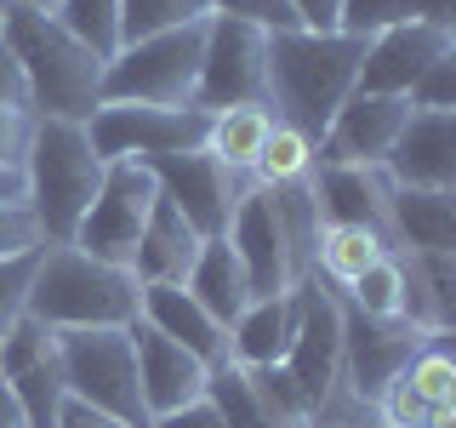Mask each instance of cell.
I'll list each match as a JSON object with an SVG mask.
<instances>
[{
  "instance_id": "obj_1",
  "label": "cell",
  "mask_w": 456,
  "mask_h": 428,
  "mask_svg": "<svg viewBox=\"0 0 456 428\" xmlns=\"http://www.w3.org/2000/svg\"><path fill=\"white\" fill-rule=\"evenodd\" d=\"M360 63H365V40L342 35V29H331V35H314V29L268 35V109H274V120L320 143L331 114L360 86Z\"/></svg>"
},
{
  "instance_id": "obj_2",
  "label": "cell",
  "mask_w": 456,
  "mask_h": 428,
  "mask_svg": "<svg viewBox=\"0 0 456 428\" xmlns=\"http://www.w3.org/2000/svg\"><path fill=\"white\" fill-rule=\"evenodd\" d=\"M12 57L28 80V114L35 120H92L103 109V57L80 46L52 12L35 6H6L0 18Z\"/></svg>"
},
{
  "instance_id": "obj_3",
  "label": "cell",
  "mask_w": 456,
  "mask_h": 428,
  "mask_svg": "<svg viewBox=\"0 0 456 428\" xmlns=\"http://www.w3.org/2000/svg\"><path fill=\"white\" fill-rule=\"evenodd\" d=\"M142 309V285L132 268H114L86 257L80 246H46L28 285V314L52 332H103V325H132Z\"/></svg>"
},
{
  "instance_id": "obj_4",
  "label": "cell",
  "mask_w": 456,
  "mask_h": 428,
  "mask_svg": "<svg viewBox=\"0 0 456 428\" xmlns=\"http://www.w3.org/2000/svg\"><path fill=\"white\" fill-rule=\"evenodd\" d=\"M103 154L92 149L80 120H35V137H28V160H23V183L35 211L40 240L46 246H69L75 228L86 218V206L103 189Z\"/></svg>"
},
{
  "instance_id": "obj_5",
  "label": "cell",
  "mask_w": 456,
  "mask_h": 428,
  "mask_svg": "<svg viewBox=\"0 0 456 428\" xmlns=\"http://www.w3.org/2000/svg\"><path fill=\"white\" fill-rule=\"evenodd\" d=\"M206 18L120 46L103 63V103H194L200 52H206Z\"/></svg>"
},
{
  "instance_id": "obj_6",
  "label": "cell",
  "mask_w": 456,
  "mask_h": 428,
  "mask_svg": "<svg viewBox=\"0 0 456 428\" xmlns=\"http://www.w3.org/2000/svg\"><path fill=\"white\" fill-rule=\"evenodd\" d=\"M57 366H63L69 399L120 417L132 428H154L149 406L137 389V354L126 325H103V332H57Z\"/></svg>"
},
{
  "instance_id": "obj_7",
  "label": "cell",
  "mask_w": 456,
  "mask_h": 428,
  "mask_svg": "<svg viewBox=\"0 0 456 428\" xmlns=\"http://www.w3.org/2000/svg\"><path fill=\"white\" fill-rule=\"evenodd\" d=\"M86 137L103 160H166V154L206 149L211 114L194 103H103L86 120Z\"/></svg>"
},
{
  "instance_id": "obj_8",
  "label": "cell",
  "mask_w": 456,
  "mask_h": 428,
  "mask_svg": "<svg viewBox=\"0 0 456 428\" xmlns=\"http://www.w3.org/2000/svg\"><path fill=\"white\" fill-rule=\"evenodd\" d=\"M280 366L291 371L314 417L342 394V309L320 285V275H303L291 285V337H285Z\"/></svg>"
},
{
  "instance_id": "obj_9",
  "label": "cell",
  "mask_w": 456,
  "mask_h": 428,
  "mask_svg": "<svg viewBox=\"0 0 456 428\" xmlns=\"http://www.w3.org/2000/svg\"><path fill=\"white\" fill-rule=\"evenodd\" d=\"M194 109H268V29L240 18H206V52H200Z\"/></svg>"
},
{
  "instance_id": "obj_10",
  "label": "cell",
  "mask_w": 456,
  "mask_h": 428,
  "mask_svg": "<svg viewBox=\"0 0 456 428\" xmlns=\"http://www.w3.org/2000/svg\"><path fill=\"white\" fill-rule=\"evenodd\" d=\"M154 200H160V183H154L149 166L142 160H109L103 166V189H97V200L86 206V218H80L69 246H80L86 257H97V263L132 268Z\"/></svg>"
},
{
  "instance_id": "obj_11",
  "label": "cell",
  "mask_w": 456,
  "mask_h": 428,
  "mask_svg": "<svg viewBox=\"0 0 456 428\" xmlns=\"http://www.w3.org/2000/svg\"><path fill=\"white\" fill-rule=\"evenodd\" d=\"M337 309H342V383H348V394L360 399V406H370L428 342H439V332H428V325L370 320V314H360L354 303H337Z\"/></svg>"
},
{
  "instance_id": "obj_12",
  "label": "cell",
  "mask_w": 456,
  "mask_h": 428,
  "mask_svg": "<svg viewBox=\"0 0 456 428\" xmlns=\"http://www.w3.org/2000/svg\"><path fill=\"white\" fill-rule=\"evenodd\" d=\"M149 171H154V183H160V194L194 223V235H200V240H223V235H228V223H234L240 194L251 189L246 171L223 166L211 149L166 154V160H149Z\"/></svg>"
},
{
  "instance_id": "obj_13",
  "label": "cell",
  "mask_w": 456,
  "mask_h": 428,
  "mask_svg": "<svg viewBox=\"0 0 456 428\" xmlns=\"http://www.w3.org/2000/svg\"><path fill=\"white\" fill-rule=\"evenodd\" d=\"M228 246H234L240 268L251 280V297H285L303 268H297V251H291V235H285V218H280V200L274 189L251 183L234 206V223H228Z\"/></svg>"
},
{
  "instance_id": "obj_14",
  "label": "cell",
  "mask_w": 456,
  "mask_h": 428,
  "mask_svg": "<svg viewBox=\"0 0 456 428\" xmlns=\"http://www.w3.org/2000/svg\"><path fill=\"white\" fill-rule=\"evenodd\" d=\"M411 103L388 92H354L348 103L331 114L325 137L314 143V160L325 166H382L394 149V137L405 132Z\"/></svg>"
},
{
  "instance_id": "obj_15",
  "label": "cell",
  "mask_w": 456,
  "mask_h": 428,
  "mask_svg": "<svg viewBox=\"0 0 456 428\" xmlns=\"http://www.w3.org/2000/svg\"><path fill=\"white\" fill-rule=\"evenodd\" d=\"M126 337H132V354H137V389H142L149 417H171V411L206 399L211 366L200 360V354H189L183 342H171L166 332H154L142 314L126 325Z\"/></svg>"
},
{
  "instance_id": "obj_16",
  "label": "cell",
  "mask_w": 456,
  "mask_h": 428,
  "mask_svg": "<svg viewBox=\"0 0 456 428\" xmlns=\"http://www.w3.org/2000/svg\"><path fill=\"white\" fill-rule=\"evenodd\" d=\"M445 52H456V29L451 23H428V18H405L394 29L365 40V63H360V86L354 92H388L405 97L428 63H439Z\"/></svg>"
},
{
  "instance_id": "obj_17",
  "label": "cell",
  "mask_w": 456,
  "mask_h": 428,
  "mask_svg": "<svg viewBox=\"0 0 456 428\" xmlns=\"http://www.w3.org/2000/svg\"><path fill=\"white\" fill-rule=\"evenodd\" d=\"M382 171L394 189H456V109H411Z\"/></svg>"
},
{
  "instance_id": "obj_18",
  "label": "cell",
  "mask_w": 456,
  "mask_h": 428,
  "mask_svg": "<svg viewBox=\"0 0 456 428\" xmlns=\"http://www.w3.org/2000/svg\"><path fill=\"white\" fill-rule=\"evenodd\" d=\"M308 183H314V200H320L325 223H354V228H370V235L388 240V194H394V183H388L382 166H325V160H314Z\"/></svg>"
},
{
  "instance_id": "obj_19",
  "label": "cell",
  "mask_w": 456,
  "mask_h": 428,
  "mask_svg": "<svg viewBox=\"0 0 456 428\" xmlns=\"http://www.w3.org/2000/svg\"><path fill=\"white\" fill-rule=\"evenodd\" d=\"M206 240L194 235V223L183 218L177 206L160 194L149 211V223H142V240H137V257H132V275L137 285H183L194 268V257Z\"/></svg>"
},
{
  "instance_id": "obj_20",
  "label": "cell",
  "mask_w": 456,
  "mask_h": 428,
  "mask_svg": "<svg viewBox=\"0 0 456 428\" xmlns=\"http://www.w3.org/2000/svg\"><path fill=\"white\" fill-rule=\"evenodd\" d=\"M137 314L154 325V332H166L171 342H183L189 354H200L206 366L228 360V332L183 292V285H142V309Z\"/></svg>"
},
{
  "instance_id": "obj_21",
  "label": "cell",
  "mask_w": 456,
  "mask_h": 428,
  "mask_svg": "<svg viewBox=\"0 0 456 428\" xmlns=\"http://www.w3.org/2000/svg\"><path fill=\"white\" fill-rule=\"evenodd\" d=\"M388 240L411 251H456V189H394Z\"/></svg>"
},
{
  "instance_id": "obj_22",
  "label": "cell",
  "mask_w": 456,
  "mask_h": 428,
  "mask_svg": "<svg viewBox=\"0 0 456 428\" xmlns=\"http://www.w3.org/2000/svg\"><path fill=\"white\" fill-rule=\"evenodd\" d=\"M183 292H189L194 303L223 325V332H228V325H234L240 314L251 309V280H246V268H240L234 246H228V235H223V240H206V246H200L194 268H189V280H183Z\"/></svg>"
},
{
  "instance_id": "obj_23",
  "label": "cell",
  "mask_w": 456,
  "mask_h": 428,
  "mask_svg": "<svg viewBox=\"0 0 456 428\" xmlns=\"http://www.w3.org/2000/svg\"><path fill=\"white\" fill-rule=\"evenodd\" d=\"M285 337H291V292L251 297V309L228 325V360L234 366H280Z\"/></svg>"
},
{
  "instance_id": "obj_24",
  "label": "cell",
  "mask_w": 456,
  "mask_h": 428,
  "mask_svg": "<svg viewBox=\"0 0 456 428\" xmlns=\"http://www.w3.org/2000/svg\"><path fill=\"white\" fill-rule=\"evenodd\" d=\"M348 292V303L370 314V320H405V303H411V268L399 251H382L377 263L365 268L354 285H342Z\"/></svg>"
},
{
  "instance_id": "obj_25",
  "label": "cell",
  "mask_w": 456,
  "mask_h": 428,
  "mask_svg": "<svg viewBox=\"0 0 456 428\" xmlns=\"http://www.w3.org/2000/svg\"><path fill=\"white\" fill-rule=\"evenodd\" d=\"M268 132H274V109H223V114H211L206 149L217 154L223 166L251 171L256 154H263V143H268Z\"/></svg>"
},
{
  "instance_id": "obj_26",
  "label": "cell",
  "mask_w": 456,
  "mask_h": 428,
  "mask_svg": "<svg viewBox=\"0 0 456 428\" xmlns=\"http://www.w3.org/2000/svg\"><path fill=\"white\" fill-rule=\"evenodd\" d=\"M382 251H394V246L382 235H370V228H354V223H325L320 228V246H314L325 280H337V285H354Z\"/></svg>"
},
{
  "instance_id": "obj_27",
  "label": "cell",
  "mask_w": 456,
  "mask_h": 428,
  "mask_svg": "<svg viewBox=\"0 0 456 428\" xmlns=\"http://www.w3.org/2000/svg\"><path fill=\"white\" fill-rule=\"evenodd\" d=\"M206 399L217 406L223 428H280V423H274V411H268V406H263V394H256L251 371H246V366H234V360L211 366Z\"/></svg>"
},
{
  "instance_id": "obj_28",
  "label": "cell",
  "mask_w": 456,
  "mask_h": 428,
  "mask_svg": "<svg viewBox=\"0 0 456 428\" xmlns=\"http://www.w3.org/2000/svg\"><path fill=\"white\" fill-rule=\"evenodd\" d=\"M6 389H12V399H18V411H23L28 428H57V423H63L69 383H63L57 354H52V360H40V366H28V371H18Z\"/></svg>"
},
{
  "instance_id": "obj_29",
  "label": "cell",
  "mask_w": 456,
  "mask_h": 428,
  "mask_svg": "<svg viewBox=\"0 0 456 428\" xmlns=\"http://www.w3.org/2000/svg\"><path fill=\"white\" fill-rule=\"evenodd\" d=\"M256 183L263 189H285V183H308L314 177V143L297 132V126L274 120V132H268L263 154H256Z\"/></svg>"
},
{
  "instance_id": "obj_30",
  "label": "cell",
  "mask_w": 456,
  "mask_h": 428,
  "mask_svg": "<svg viewBox=\"0 0 456 428\" xmlns=\"http://www.w3.org/2000/svg\"><path fill=\"white\" fill-rule=\"evenodd\" d=\"M52 18L63 23L80 46H92L103 63L120 52V0H57Z\"/></svg>"
},
{
  "instance_id": "obj_31",
  "label": "cell",
  "mask_w": 456,
  "mask_h": 428,
  "mask_svg": "<svg viewBox=\"0 0 456 428\" xmlns=\"http://www.w3.org/2000/svg\"><path fill=\"white\" fill-rule=\"evenodd\" d=\"M206 18V0H120V46Z\"/></svg>"
},
{
  "instance_id": "obj_32",
  "label": "cell",
  "mask_w": 456,
  "mask_h": 428,
  "mask_svg": "<svg viewBox=\"0 0 456 428\" xmlns=\"http://www.w3.org/2000/svg\"><path fill=\"white\" fill-rule=\"evenodd\" d=\"M57 354V332L46 320H35V314H18L12 320V332L0 337V383H12L18 371H28V366H40V360H52Z\"/></svg>"
},
{
  "instance_id": "obj_33",
  "label": "cell",
  "mask_w": 456,
  "mask_h": 428,
  "mask_svg": "<svg viewBox=\"0 0 456 428\" xmlns=\"http://www.w3.org/2000/svg\"><path fill=\"white\" fill-rule=\"evenodd\" d=\"M405 383L428 399V406H456V366H451V354L439 349V342H428L417 360L405 366Z\"/></svg>"
},
{
  "instance_id": "obj_34",
  "label": "cell",
  "mask_w": 456,
  "mask_h": 428,
  "mask_svg": "<svg viewBox=\"0 0 456 428\" xmlns=\"http://www.w3.org/2000/svg\"><path fill=\"white\" fill-rule=\"evenodd\" d=\"M40 251H46V246H40ZM40 251H23V257H6V263H0V337H6L12 320L28 309V285H35Z\"/></svg>"
},
{
  "instance_id": "obj_35",
  "label": "cell",
  "mask_w": 456,
  "mask_h": 428,
  "mask_svg": "<svg viewBox=\"0 0 456 428\" xmlns=\"http://www.w3.org/2000/svg\"><path fill=\"white\" fill-rule=\"evenodd\" d=\"M370 411H377V423H382V428H422L434 406H428V399H422V394L405 383V371H399V377L388 383V389H382L377 399H370Z\"/></svg>"
},
{
  "instance_id": "obj_36",
  "label": "cell",
  "mask_w": 456,
  "mask_h": 428,
  "mask_svg": "<svg viewBox=\"0 0 456 428\" xmlns=\"http://www.w3.org/2000/svg\"><path fill=\"white\" fill-rule=\"evenodd\" d=\"M206 12H217V18H240V23H256V29H268V35H280V29H303V23H297V12L285 6V0H206Z\"/></svg>"
},
{
  "instance_id": "obj_37",
  "label": "cell",
  "mask_w": 456,
  "mask_h": 428,
  "mask_svg": "<svg viewBox=\"0 0 456 428\" xmlns=\"http://www.w3.org/2000/svg\"><path fill=\"white\" fill-rule=\"evenodd\" d=\"M411 109H456V52H445L439 63H428L417 86L405 92Z\"/></svg>"
},
{
  "instance_id": "obj_38",
  "label": "cell",
  "mask_w": 456,
  "mask_h": 428,
  "mask_svg": "<svg viewBox=\"0 0 456 428\" xmlns=\"http://www.w3.org/2000/svg\"><path fill=\"white\" fill-rule=\"evenodd\" d=\"M46 240H40V223L35 211L23 206V200H0V263L6 257H23V251H40Z\"/></svg>"
},
{
  "instance_id": "obj_39",
  "label": "cell",
  "mask_w": 456,
  "mask_h": 428,
  "mask_svg": "<svg viewBox=\"0 0 456 428\" xmlns=\"http://www.w3.org/2000/svg\"><path fill=\"white\" fill-rule=\"evenodd\" d=\"M28 137H35V114H28V109H0V166L23 171Z\"/></svg>"
},
{
  "instance_id": "obj_40",
  "label": "cell",
  "mask_w": 456,
  "mask_h": 428,
  "mask_svg": "<svg viewBox=\"0 0 456 428\" xmlns=\"http://www.w3.org/2000/svg\"><path fill=\"white\" fill-rule=\"evenodd\" d=\"M0 109H28V80L6 46V35H0Z\"/></svg>"
},
{
  "instance_id": "obj_41",
  "label": "cell",
  "mask_w": 456,
  "mask_h": 428,
  "mask_svg": "<svg viewBox=\"0 0 456 428\" xmlns=\"http://www.w3.org/2000/svg\"><path fill=\"white\" fill-rule=\"evenodd\" d=\"M285 6L297 12V23H303V29H314V35H331L342 0H285Z\"/></svg>"
},
{
  "instance_id": "obj_42",
  "label": "cell",
  "mask_w": 456,
  "mask_h": 428,
  "mask_svg": "<svg viewBox=\"0 0 456 428\" xmlns=\"http://www.w3.org/2000/svg\"><path fill=\"white\" fill-rule=\"evenodd\" d=\"M154 428H223V417H217L211 399H194V406L171 411V417H154Z\"/></svg>"
},
{
  "instance_id": "obj_43",
  "label": "cell",
  "mask_w": 456,
  "mask_h": 428,
  "mask_svg": "<svg viewBox=\"0 0 456 428\" xmlns=\"http://www.w3.org/2000/svg\"><path fill=\"white\" fill-rule=\"evenodd\" d=\"M57 428H132V423L103 417V411H92V406H80V399H69V406H63V423H57Z\"/></svg>"
},
{
  "instance_id": "obj_44",
  "label": "cell",
  "mask_w": 456,
  "mask_h": 428,
  "mask_svg": "<svg viewBox=\"0 0 456 428\" xmlns=\"http://www.w3.org/2000/svg\"><path fill=\"white\" fill-rule=\"evenodd\" d=\"M399 12L405 18H428V23H451L456 0H399Z\"/></svg>"
},
{
  "instance_id": "obj_45",
  "label": "cell",
  "mask_w": 456,
  "mask_h": 428,
  "mask_svg": "<svg viewBox=\"0 0 456 428\" xmlns=\"http://www.w3.org/2000/svg\"><path fill=\"white\" fill-rule=\"evenodd\" d=\"M0 200H28V183H23V171L0 166Z\"/></svg>"
},
{
  "instance_id": "obj_46",
  "label": "cell",
  "mask_w": 456,
  "mask_h": 428,
  "mask_svg": "<svg viewBox=\"0 0 456 428\" xmlns=\"http://www.w3.org/2000/svg\"><path fill=\"white\" fill-rule=\"evenodd\" d=\"M0 428H28L23 423V411H18V399H12V389L0 383Z\"/></svg>"
},
{
  "instance_id": "obj_47",
  "label": "cell",
  "mask_w": 456,
  "mask_h": 428,
  "mask_svg": "<svg viewBox=\"0 0 456 428\" xmlns=\"http://www.w3.org/2000/svg\"><path fill=\"white\" fill-rule=\"evenodd\" d=\"M422 428H456V406H434L428 411V423Z\"/></svg>"
},
{
  "instance_id": "obj_48",
  "label": "cell",
  "mask_w": 456,
  "mask_h": 428,
  "mask_svg": "<svg viewBox=\"0 0 456 428\" xmlns=\"http://www.w3.org/2000/svg\"><path fill=\"white\" fill-rule=\"evenodd\" d=\"M314 428H354V423L337 417V411H320V417H314Z\"/></svg>"
},
{
  "instance_id": "obj_49",
  "label": "cell",
  "mask_w": 456,
  "mask_h": 428,
  "mask_svg": "<svg viewBox=\"0 0 456 428\" xmlns=\"http://www.w3.org/2000/svg\"><path fill=\"white\" fill-rule=\"evenodd\" d=\"M12 6H35V12H52L57 0H12Z\"/></svg>"
},
{
  "instance_id": "obj_50",
  "label": "cell",
  "mask_w": 456,
  "mask_h": 428,
  "mask_svg": "<svg viewBox=\"0 0 456 428\" xmlns=\"http://www.w3.org/2000/svg\"><path fill=\"white\" fill-rule=\"evenodd\" d=\"M6 6H12V0H0V18H6Z\"/></svg>"
},
{
  "instance_id": "obj_51",
  "label": "cell",
  "mask_w": 456,
  "mask_h": 428,
  "mask_svg": "<svg viewBox=\"0 0 456 428\" xmlns=\"http://www.w3.org/2000/svg\"><path fill=\"white\" fill-rule=\"evenodd\" d=\"M377 428H382V423H377Z\"/></svg>"
}]
</instances>
